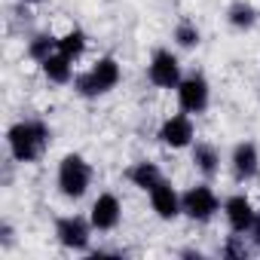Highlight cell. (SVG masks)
<instances>
[{
	"instance_id": "8992f818",
	"label": "cell",
	"mask_w": 260,
	"mask_h": 260,
	"mask_svg": "<svg viewBox=\"0 0 260 260\" xmlns=\"http://www.w3.org/2000/svg\"><path fill=\"white\" fill-rule=\"evenodd\" d=\"M178 104H181V110L184 113H205L208 110V104H211V86H208V80L202 77V74H190V77H184L181 83H178Z\"/></svg>"
},
{
	"instance_id": "9c48e42d",
	"label": "cell",
	"mask_w": 260,
	"mask_h": 260,
	"mask_svg": "<svg viewBox=\"0 0 260 260\" xmlns=\"http://www.w3.org/2000/svg\"><path fill=\"white\" fill-rule=\"evenodd\" d=\"M89 220H92V226H95L98 233L116 230L119 220H122V202H119L113 193H101V196L92 202V208H89Z\"/></svg>"
},
{
	"instance_id": "603a6c76",
	"label": "cell",
	"mask_w": 260,
	"mask_h": 260,
	"mask_svg": "<svg viewBox=\"0 0 260 260\" xmlns=\"http://www.w3.org/2000/svg\"><path fill=\"white\" fill-rule=\"evenodd\" d=\"M19 4H25V7H37V4H43V0H19Z\"/></svg>"
},
{
	"instance_id": "30bf717a",
	"label": "cell",
	"mask_w": 260,
	"mask_h": 260,
	"mask_svg": "<svg viewBox=\"0 0 260 260\" xmlns=\"http://www.w3.org/2000/svg\"><path fill=\"white\" fill-rule=\"evenodd\" d=\"M147 196H150V205H153V211H156L159 220H175V217L184 214V208H181V193L175 190V184H172L169 178H162Z\"/></svg>"
},
{
	"instance_id": "ac0fdd59",
	"label": "cell",
	"mask_w": 260,
	"mask_h": 260,
	"mask_svg": "<svg viewBox=\"0 0 260 260\" xmlns=\"http://www.w3.org/2000/svg\"><path fill=\"white\" fill-rule=\"evenodd\" d=\"M251 254H257L254 242L248 239V233H233L223 245H220V257L223 260H248Z\"/></svg>"
},
{
	"instance_id": "2e32d148",
	"label": "cell",
	"mask_w": 260,
	"mask_h": 260,
	"mask_svg": "<svg viewBox=\"0 0 260 260\" xmlns=\"http://www.w3.org/2000/svg\"><path fill=\"white\" fill-rule=\"evenodd\" d=\"M257 7L248 4V0H233V4L226 7V25L236 28V31H251L257 25Z\"/></svg>"
},
{
	"instance_id": "5b68a950",
	"label": "cell",
	"mask_w": 260,
	"mask_h": 260,
	"mask_svg": "<svg viewBox=\"0 0 260 260\" xmlns=\"http://www.w3.org/2000/svg\"><path fill=\"white\" fill-rule=\"evenodd\" d=\"M92 230H95L92 220L83 217V214H64V217L55 220V239L68 251H89Z\"/></svg>"
},
{
	"instance_id": "8fae6325",
	"label": "cell",
	"mask_w": 260,
	"mask_h": 260,
	"mask_svg": "<svg viewBox=\"0 0 260 260\" xmlns=\"http://www.w3.org/2000/svg\"><path fill=\"white\" fill-rule=\"evenodd\" d=\"M223 217L230 223L233 233H248L254 217H257V208L251 205V199L245 193H233L226 202H223Z\"/></svg>"
},
{
	"instance_id": "e0dca14e",
	"label": "cell",
	"mask_w": 260,
	"mask_h": 260,
	"mask_svg": "<svg viewBox=\"0 0 260 260\" xmlns=\"http://www.w3.org/2000/svg\"><path fill=\"white\" fill-rule=\"evenodd\" d=\"M25 52H28V58H31V61H37V64H40V61H46L52 52H58V37H55V34H46V31L31 34V37H28V49H25Z\"/></svg>"
},
{
	"instance_id": "7a4b0ae2",
	"label": "cell",
	"mask_w": 260,
	"mask_h": 260,
	"mask_svg": "<svg viewBox=\"0 0 260 260\" xmlns=\"http://www.w3.org/2000/svg\"><path fill=\"white\" fill-rule=\"evenodd\" d=\"M122 80V68L113 55H101L89 71L74 77V92L80 98H101L107 92H113Z\"/></svg>"
},
{
	"instance_id": "5bb4252c",
	"label": "cell",
	"mask_w": 260,
	"mask_h": 260,
	"mask_svg": "<svg viewBox=\"0 0 260 260\" xmlns=\"http://www.w3.org/2000/svg\"><path fill=\"white\" fill-rule=\"evenodd\" d=\"M190 153H193L196 172H202L205 178H214V175L220 172V153H217L214 144H208V141H193V144H190Z\"/></svg>"
},
{
	"instance_id": "7402d4cb",
	"label": "cell",
	"mask_w": 260,
	"mask_h": 260,
	"mask_svg": "<svg viewBox=\"0 0 260 260\" xmlns=\"http://www.w3.org/2000/svg\"><path fill=\"white\" fill-rule=\"evenodd\" d=\"M248 239L254 242V248H257V254H260V211H257V217H254V223H251V230H248Z\"/></svg>"
},
{
	"instance_id": "9a60e30c",
	"label": "cell",
	"mask_w": 260,
	"mask_h": 260,
	"mask_svg": "<svg viewBox=\"0 0 260 260\" xmlns=\"http://www.w3.org/2000/svg\"><path fill=\"white\" fill-rule=\"evenodd\" d=\"M125 178L132 181V184H135L138 190L150 193V190H153V187H156V184H159V181L166 178V175H162V169H159L156 162H150V159H138V162H135L132 169L125 172Z\"/></svg>"
},
{
	"instance_id": "ffe728a7",
	"label": "cell",
	"mask_w": 260,
	"mask_h": 260,
	"mask_svg": "<svg viewBox=\"0 0 260 260\" xmlns=\"http://www.w3.org/2000/svg\"><path fill=\"white\" fill-rule=\"evenodd\" d=\"M172 40H175L181 49H196V46L202 43V34H199L196 22H190V19H181V22L175 25V34H172Z\"/></svg>"
},
{
	"instance_id": "6da1fadb",
	"label": "cell",
	"mask_w": 260,
	"mask_h": 260,
	"mask_svg": "<svg viewBox=\"0 0 260 260\" xmlns=\"http://www.w3.org/2000/svg\"><path fill=\"white\" fill-rule=\"evenodd\" d=\"M52 141V128L43 119H19L7 132V147L13 162H37Z\"/></svg>"
},
{
	"instance_id": "277c9868",
	"label": "cell",
	"mask_w": 260,
	"mask_h": 260,
	"mask_svg": "<svg viewBox=\"0 0 260 260\" xmlns=\"http://www.w3.org/2000/svg\"><path fill=\"white\" fill-rule=\"evenodd\" d=\"M181 208H184V214H187L190 220L208 223V220L220 211V199H217V193H214L208 184H196V187H190L187 193H181Z\"/></svg>"
},
{
	"instance_id": "44dd1931",
	"label": "cell",
	"mask_w": 260,
	"mask_h": 260,
	"mask_svg": "<svg viewBox=\"0 0 260 260\" xmlns=\"http://www.w3.org/2000/svg\"><path fill=\"white\" fill-rule=\"evenodd\" d=\"M0 248H4V251L13 248V226L10 223H0Z\"/></svg>"
},
{
	"instance_id": "d6986e66",
	"label": "cell",
	"mask_w": 260,
	"mask_h": 260,
	"mask_svg": "<svg viewBox=\"0 0 260 260\" xmlns=\"http://www.w3.org/2000/svg\"><path fill=\"white\" fill-rule=\"evenodd\" d=\"M86 46H89V37H86V31H80V28H71L68 34L58 37V52L68 55V58H74V61L83 58Z\"/></svg>"
},
{
	"instance_id": "4fadbf2b",
	"label": "cell",
	"mask_w": 260,
	"mask_h": 260,
	"mask_svg": "<svg viewBox=\"0 0 260 260\" xmlns=\"http://www.w3.org/2000/svg\"><path fill=\"white\" fill-rule=\"evenodd\" d=\"M40 71H43V77H46L49 83H55V86L74 83V58H68V55H61V52H52L46 61H40Z\"/></svg>"
},
{
	"instance_id": "3957f363",
	"label": "cell",
	"mask_w": 260,
	"mask_h": 260,
	"mask_svg": "<svg viewBox=\"0 0 260 260\" xmlns=\"http://www.w3.org/2000/svg\"><path fill=\"white\" fill-rule=\"evenodd\" d=\"M58 193L64 199H83L86 190L92 187V166L86 162L83 153H68L58 162V175H55Z\"/></svg>"
},
{
	"instance_id": "ba28073f",
	"label": "cell",
	"mask_w": 260,
	"mask_h": 260,
	"mask_svg": "<svg viewBox=\"0 0 260 260\" xmlns=\"http://www.w3.org/2000/svg\"><path fill=\"white\" fill-rule=\"evenodd\" d=\"M156 138H159L166 147H172V150H184V147H190L193 138H196V128H193L190 113H172L169 119H162Z\"/></svg>"
},
{
	"instance_id": "52a82bcc",
	"label": "cell",
	"mask_w": 260,
	"mask_h": 260,
	"mask_svg": "<svg viewBox=\"0 0 260 260\" xmlns=\"http://www.w3.org/2000/svg\"><path fill=\"white\" fill-rule=\"evenodd\" d=\"M147 80L156 89H178V83L184 80L181 74V61L172 49H156L147 61Z\"/></svg>"
},
{
	"instance_id": "7c38bea8",
	"label": "cell",
	"mask_w": 260,
	"mask_h": 260,
	"mask_svg": "<svg viewBox=\"0 0 260 260\" xmlns=\"http://www.w3.org/2000/svg\"><path fill=\"white\" fill-rule=\"evenodd\" d=\"M230 166H233V175L236 181H251L257 172H260V153H257V144L254 141H239L230 153Z\"/></svg>"
}]
</instances>
